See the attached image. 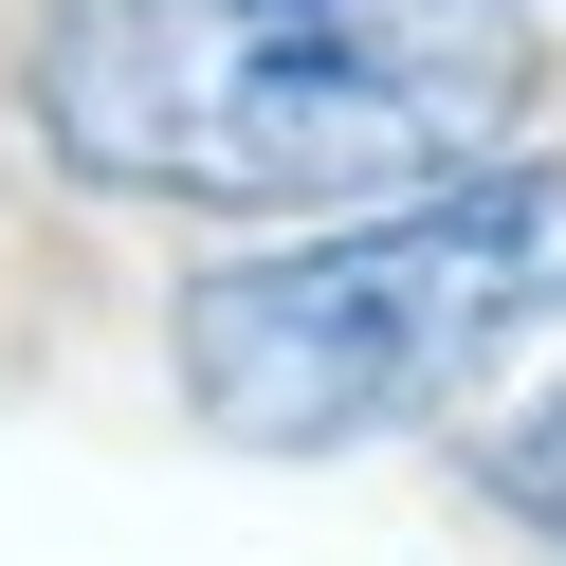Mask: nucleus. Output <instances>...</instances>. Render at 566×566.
<instances>
[{"label":"nucleus","mask_w":566,"mask_h":566,"mask_svg":"<svg viewBox=\"0 0 566 566\" xmlns=\"http://www.w3.org/2000/svg\"><path fill=\"white\" fill-rule=\"evenodd\" d=\"M19 111L111 201H402L512 147L530 0H55Z\"/></svg>","instance_id":"f257e3e1"},{"label":"nucleus","mask_w":566,"mask_h":566,"mask_svg":"<svg viewBox=\"0 0 566 566\" xmlns=\"http://www.w3.org/2000/svg\"><path fill=\"white\" fill-rule=\"evenodd\" d=\"M530 329H566V165H457L402 201H329L293 256H220L165 311V366L256 457H366L475 402Z\"/></svg>","instance_id":"f03ea898"},{"label":"nucleus","mask_w":566,"mask_h":566,"mask_svg":"<svg viewBox=\"0 0 566 566\" xmlns=\"http://www.w3.org/2000/svg\"><path fill=\"white\" fill-rule=\"evenodd\" d=\"M475 475H493V493H512V512H530V530H566V384H548V402H530V420H512V439H493V457H475Z\"/></svg>","instance_id":"7ed1b4c3"}]
</instances>
